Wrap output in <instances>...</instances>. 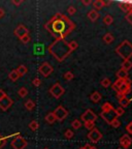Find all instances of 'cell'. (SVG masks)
<instances>
[{
	"label": "cell",
	"mask_w": 132,
	"mask_h": 149,
	"mask_svg": "<svg viewBox=\"0 0 132 149\" xmlns=\"http://www.w3.org/2000/svg\"><path fill=\"white\" fill-rule=\"evenodd\" d=\"M6 96V93L4 92V90H2V89H0V100H3V98Z\"/></svg>",
	"instance_id": "cell-42"
},
{
	"label": "cell",
	"mask_w": 132,
	"mask_h": 149,
	"mask_svg": "<svg viewBox=\"0 0 132 149\" xmlns=\"http://www.w3.org/2000/svg\"><path fill=\"white\" fill-rule=\"evenodd\" d=\"M53 28H54V31L57 33H61L63 30H64L65 28V24L63 23L61 20H56L54 22V25H53Z\"/></svg>",
	"instance_id": "cell-13"
},
{
	"label": "cell",
	"mask_w": 132,
	"mask_h": 149,
	"mask_svg": "<svg viewBox=\"0 0 132 149\" xmlns=\"http://www.w3.org/2000/svg\"><path fill=\"white\" fill-rule=\"evenodd\" d=\"M32 83L35 87H38V86H40V84H41V80H40L39 78H35V79L33 80Z\"/></svg>",
	"instance_id": "cell-38"
},
{
	"label": "cell",
	"mask_w": 132,
	"mask_h": 149,
	"mask_svg": "<svg viewBox=\"0 0 132 149\" xmlns=\"http://www.w3.org/2000/svg\"><path fill=\"white\" fill-rule=\"evenodd\" d=\"M88 138H89V140H90L91 142L96 143V142H98L100 139H101L102 135H101V133H100L99 130H97V128H94V130H90V133L88 134Z\"/></svg>",
	"instance_id": "cell-6"
},
{
	"label": "cell",
	"mask_w": 132,
	"mask_h": 149,
	"mask_svg": "<svg viewBox=\"0 0 132 149\" xmlns=\"http://www.w3.org/2000/svg\"><path fill=\"white\" fill-rule=\"evenodd\" d=\"M15 34H16L19 38H22L24 35L28 34V29L24 25H19L18 27L15 29Z\"/></svg>",
	"instance_id": "cell-12"
},
{
	"label": "cell",
	"mask_w": 132,
	"mask_h": 149,
	"mask_svg": "<svg viewBox=\"0 0 132 149\" xmlns=\"http://www.w3.org/2000/svg\"><path fill=\"white\" fill-rule=\"evenodd\" d=\"M111 85V82L109 78H104L103 80H101V86L104 87V88H107Z\"/></svg>",
	"instance_id": "cell-30"
},
{
	"label": "cell",
	"mask_w": 132,
	"mask_h": 149,
	"mask_svg": "<svg viewBox=\"0 0 132 149\" xmlns=\"http://www.w3.org/2000/svg\"><path fill=\"white\" fill-rule=\"evenodd\" d=\"M111 125L113 126V127H115V128H118V127H120V126H121V121L119 120L118 118H116L111 122Z\"/></svg>",
	"instance_id": "cell-33"
},
{
	"label": "cell",
	"mask_w": 132,
	"mask_h": 149,
	"mask_svg": "<svg viewBox=\"0 0 132 149\" xmlns=\"http://www.w3.org/2000/svg\"><path fill=\"white\" fill-rule=\"evenodd\" d=\"M64 135H65V138H66V139H71V138L73 137V132L70 130H67L66 132H65Z\"/></svg>",
	"instance_id": "cell-37"
},
{
	"label": "cell",
	"mask_w": 132,
	"mask_h": 149,
	"mask_svg": "<svg viewBox=\"0 0 132 149\" xmlns=\"http://www.w3.org/2000/svg\"><path fill=\"white\" fill-rule=\"evenodd\" d=\"M126 130H127V133L130 134V135H132V121L131 122H129V123L126 125Z\"/></svg>",
	"instance_id": "cell-39"
},
{
	"label": "cell",
	"mask_w": 132,
	"mask_h": 149,
	"mask_svg": "<svg viewBox=\"0 0 132 149\" xmlns=\"http://www.w3.org/2000/svg\"><path fill=\"white\" fill-rule=\"evenodd\" d=\"M56 120H57V119H56V117H55V115H54L53 112H52V113H49V114L46 116V121L49 124H54L56 122Z\"/></svg>",
	"instance_id": "cell-18"
},
{
	"label": "cell",
	"mask_w": 132,
	"mask_h": 149,
	"mask_svg": "<svg viewBox=\"0 0 132 149\" xmlns=\"http://www.w3.org/2000/svg\"><path fill=\"white\" fill-rule=\"evenodd\" d=\"M44 149H49V148H44Z\"/></svg>",
	"instance_id": "cell-51"
},
{
	"label": "cell",
	"mask_w": 132,
	"mask_h": 149,
	"mask_svg": "<svg viewBox=\"0 0 132 149\" xmlns=\"http://www.w3.org/2000/svg\"><path fill=\"white\" fill-rule=\"evenodd\" d=\"M73 74H72L71 72H65L64 74V79L66 80V81H70V80L73 79Z\"/></svg>",
	"instance_id": "cell-35"
},
{
	"label": "cell",
	"mask_w": 132,
	"mask_h": 149,
	"mask_svg": "<svg viewBox=\"0 0 132 149\" xmlns=\"http://www.w3.org/2000/svg\"><path fill=\"white\" fill-rule=\"evenodd\" d=\"M120 144L124 149H128L132 144V139L127 135V134H126V135H123L120 139Z\"/></svg>",
	"instance_id": "cell-9"
},
{
	"label": "cell",
	"mask_w": 132,
	"mask_h": 149,
	"mask_svg": "<svg viewBox=\"0 0 132 149\" xmlns=\"http://www.w3.org/2000/svg\"><path fill=\"white\" fill-rule=\"evenodd\" d=\"M122 70H126V72H128L129 70H131L132 68V62L130 60H124L123 62H122Z\"/></svg>",
	"instance_id": "cell-19"
},
{
	"label": "cell",
	"mask_w": 132,
	"mask_h": 149,
	"mask_svg": "<svg viewBox=\"0 0 132 149\" xmlns=\"http://www.w3.org/2000/svg\"><path fill=\"white\" fill-rule=\"evenodd\" d=\"M119 102H120V107H122L124 109V108L128 107V105L130 104V100H128L127 97H123L121 100H119Z\"/></svg>",
	"instance_id": "cell-25"
},
{
	"label": "cell",
	"mask_w": 132,
	"mask_h": 149,
	"mask_svg": "<svg viewBox=\"0 0 132 149\" xmlns=\"http://www.w3.org/2000/svg\"><path fill=\"white\" fill-rule=\"evenodd\" d=\"M114 22V18L111 16V15H106V16L103 18V23L105 24V25H111V23Z\"/></svg>",
	"instance_id": "cell-24"
},
{
	"label": "cell",
	"mask_w": 132,
	"mask_h": 149,
	"mask_svg": "<svg viewBox=\"0 0 132 149\" xmlns=\"http://www.w3.org/2000/svg\"><path fill=\"white\" fill-rule=\"evenodd\" d=\"M0 147H1V138H0Z\"/></svg>",
	"instance_id": "cell-49"
},
{
	"label": "cell",
	"mask_w": 132,
	"mask_h": 149,
	"mask_svg": "<svg viewBox=\"0 0 132 149\" xmlns=\"http://www.w3.org/2000/svg\"><path fill=\"white\" fill-rule=\"evenodd\" d=\"M38 127H39V124H38V122H37L36 120L31 121L30 123H29V128H30L31 130H37Z\"/></svg>",
	"instance_id": "cell-27"
},
{
	"label": "cell",
	"mask_w": 132,
	"mask_h": 149,
	"mask_svg": "<svg viewBox=\"0 0 132 149\" xmlns=\"http://www.w3.org/2000/svg\"><path fill=\"white\" fill-rule=\"evenodd\" d=\"M26 146H27L26 140L23 139L22 137H20V136L15 138V139L12 141V147L14 149H24Z\"/></svg>",
	"instance_id": "cell-3"
},
{
	"label": "cell",
	"mask_w": 132,
	"mask_h": 149,
	"mask_svg": "<svg viewBox=\"0 0 132 149\" xmlns=\"http://www.w3.org/2000/svg\"><path fill=\"white\" fill-rule=\"evenodd\" d=\"M25 108L28 110V111H32V110L35 108L34 102H33V100H28L27 102H25Z\"/></svg>",
	"instance_id": "cell-21"
},
{
	"label": "cell",
	"mask_w": 132,
	"mask_h": 149,
	"mask_svg": "<svg viewBox=\"0 0 132 149\" xmlns=\"http://www.w3.org/2000/svg\"><path fill=\"white\" fill-rule=\"evenodd\" d=\"M50 92H51V94L55 98H59L61 95H63V93H64V88H63L59 83H56L55 85L52 86V88L50 89Z\"/></svg>",
	"instance_id": "cell-4"
},
{
	"label": "cell",
	"mask_w": 132,
	"mask_h": 149,
	"mask_svg": "<svg viewBox=\"0 0 132 149\" xmlns=\"http://www.w3.org/2000/svg\"><path fill=\"white\" fill-rule=\"evenodd\" d=\"M79 149H85V148H84V147H79Z\"/></svg>",
	"instance_id": "cell-50"
},
{
	"label": "cell",
	"mask_w": 132,
	"mask_h": 149,
	"mask_svg": "<svg viewBox=\"0 0 132 149\" xmlns=\"http://www.w3.org/2000/svg\"><path fill=\"white\" fill-rule=\"evenodd\" d=\"M71 124H72V127H73L74 130H79V128L82 126V122L79 120V119H75V120H73Z\"/></svg>",
	"instance_id": "cell-32"
},
{
	"label": "cell",
	"mask_w": 132,
	"mask_h": 149,
	"mask_svg": "<svg viewBox=\"0 0 132 149\" xmlns=\"http://www.w3.org/2000/svg\"><path fill=\"white\" fill-rule=\"evenodd\" d=\"M2 17H4V10L3 8H0V18H2Z\"/></svg>",
	"instance_id": "cell-45"
},
{
	"label": "cell",
	"mask_w": 132,
	"mask_h": 149,
	"mask_svg": "<svg viewBox=\"0 0 132 149\" xmlns=\"http://www.w3.org/2000/svg\"><path fill=\"white\" fill-rule=\"evenodd\" d=\"M102 112H109V111H113L114 110V107L111 105V102H104L101 107Z\"/></svg>",
	"instance_id": "cell-20"
},
{
	"label": "cell",
	"mask_w": 132,
	"mask_h": 149,
	"mask_svg": "<svg viewBox=\"0 0 132 149\" xmlns=\"http://www.w3.org/2000/svg\"><path fill=\"white\" fill-rule=\"evenodd\" d=\"M53 113H54V115H55L56 119H57V120H59V121L64 120V119L66 118V117H67V115H68L67 110L65 109L64 107H62V106H59V107L57 108V109H56Z\"/></svg>",
	"instance_id": "cell-2"
},
{
	"label": "cell",
	"mask_w": 132,
	"mask_h": 149,
	"mask_svg": "<svg viewBox=\"0 0 132 149\" xmlns=\"http://www.w3.org/2000/svg\"><path fill=\"white\" fill-rule=\"evenodd\" d=\"M117 53L124 59V60H129V58L132 56V45L128 42L127 40L123 42L122 45L117 48Z\"/></svg>",
	"instance_id": "cell-1"
},
{
	"label": "cell",
	"mask_w": 132,
	"mask_h": 149,
	"mask_svg": "<svg viewBox=\"0 0 132 149\" xmlns=\"http://www.w3.org/2000/svg\"><path fill=\"white\" fill-rule=\"evenodd\" d=\"M53 72V68L51 66V64L48 62H44L40 65L39 68V72L44 76V77H49L50 74Z\"/></svg>",
	"instance_id": "cell-7"
},
{
	"label": "cell",
	"mask_w": 132,
	"mask_h": 149,
	"mask_svg": "<svg viewBox=\"0 0 132 149\" xmlns=\"http://www.w3.org/2000/svg\"><path fill=\"white\" fill-rule=\"evenodd\" d=\"M92 4H93V6H94V8H95V10H98V9L103 8L105 3H104V1H102V0H96V1L92 2Z\"/></svg>",
	"instance_id": "cell-17"
},
{
	"label": "cell",
	"mask_w": 132,
	"mask_h": 149,
	"mask_svg": "<svg viewBox=\"0 0 132 149\" xmlns=\"http://www.w3.org/2000/svg\"><path fill=\"white\" fill-rule=\"evenodd\" d=\"M84 148L85 149H91L92 148V145H90V144H86L85 146H84Z\"/></svg>",
	"instance_id": "cell-46"
},
{
	"label": "cell",
	"mask_w": 132,
	"mask_h": 149,
	"mask_svg": "<svg viewBox=\"0 0 132 149\" xmlns=\"http://www.w3.org/2000/svg\"><path fill=\"white\" fill-rule=\"evenodd\" d=\"M130 87H131V80L128 78V79H125L123 81L122 85H121L120 88H119V92L124 94V95H126L127 93L130 92Z\"/></svg>",
	"instance_id": "cell-5"
},
{
	"label": "cell",
	"mask_w": 132,
	"mask_h": 149,
	"mask_svg": "<svg viewBox=\"0 0 132 149\" xmlns=\"http://www.w3.org/2000/svg\"><path fill=\"white\" fill-rule=\"evenodd\" d=\"M100 115H101L102 119H104L107 123H109V124H111V122L114 120V119L117 118L114 110H113V111H109V112H101V114Z\"/></svg>",
	"instance_id": "cell-8"
},
{
	"label": "cell",
	"mask_w": 132,
	"mask_h": 149,
	"mask_svg": "<svg viewBox=\"0 0 132 149\" xmlns=\"http://www.w3.org/2000/svg\"><path fill=\"white\" fill-rule=\"evenodd\" d=\"M117 97H118L119 100H121L123 97H125V95H124V94H122V93H120V92H117Z\"/></svg>",
	"instance_id": "cell-43"
},
{
	"label": "cell",
	"mask_w": 132,
	"mask_h": 149,
	"mask_svg": "<svg viewBox=\"0 0 132 149\" xmlns=\"http://www.w3.org/2000/svg\"><path fill=\"white\" fill-rule=\"evenodd\" d=\"M118 149H123V148H118Z\"/></svg>",
	"instance_id": "cell-52"
},
{
	"label": "cell",
	"mask_w": 132,
	"mask_h": 149,
	"mask_svg": "<svg viewBox=\"0 0 132 149\" xmlns=\"http://www.w3.org/2000/svg\"><path fill=\"white\" fill-rule=\"evenodd\" d=\"M19 77H20V76H19V74L17 72L16 70H12V72H9V74H8V78L12 80V81H17V80L19 79Z\"/></svg>",
	"instance_id": "cell-23"
},
{
	"label": "cell",
	"mask_w": 132,
	"mask_h": 149,
	"mask_svg": "<svg viewBox=\"0 0 132 149\" xmlns=\"http://www.w3.org/2000/svg\"><path fill=\"white\" fill-rule=\"evenodd\" d=\"M90 100H92L93 102H100V100H101V94H100L99 92H97V91H95V92H93L90 95Z\"/></svg>",
	"instance_id": "cell-16"
},
{
	"label": "cell",
	"mask_w": 132,
	"mask_h": 149,
	"mask_svg": "<svg viewBox=\"0 0 132 149\" xmlns=\"http://www.w3.org/2000/svg\"><path fill=\"white\" fill-rule=\"evenodd\" d=\"M20 40H21V42H23V44H27V42H30V36H29V34H26V35H24L22 38H20Z\"/></svg>",
	"instance_id": "cell-36"
},
{
	"label": "cell",
	"mask_w": 132,
	"mask_h": 149,
	"mask_svg": "<svg viewBox=\"0 0 132 149\" xmlns=\"http://www.w3.org/2000/svg\"><path fill=\"white\" fill-rule=\"evenodd\" d=\"M18 94L21 97H25L26 95L28 94V90H27V88L26 87H21V88L19 89V91H18Z\"/></svg>",
	"instance_id": "cell-29"
},
{
	"label": "cell",
	"mask_w": 132,
	"mask_h": 149,
	"mask_svg": "<svg viewBox=\"0 0 132 149\" xmlns=\"http://www.w3.org/2000/svg\"><path fill=\"white\" fill-rule=\"evenodd\" d=\"M117 77H118V79H121V80L128 79V72H126V70L121 68L120 70L117 72Z\"/></svg>",
	"instance_id": "cell-15"
},
{
	"label": "cell",
	"mask_w": 132,
	"mask_h": 149,
	"mask_svg": "<svg viewBox=\"0 0 132 149\" xmlns=\"http://www.w3.org/2000/svg\"><path fill=\"white\" fill-rule=\"evenodd\" d=\"M126 20H127V21L132 25V10L127 15V17H126Z\"/></svg>",
	"instance_id": "cell-41"
},
{
	"label": "cell",
	"mask_w": 132,
	"mask_h": 149,
	"mask_svg": "<svg viewBox=\"0 0 132 149\" xmlns=\"http://www.w3.org/2000/svg\"><path fill=\"white\" fill-rule=\"evenodd\" d=\"M85 127L89 130H94L95 128V122L94 121H87V122H85Z\"/></svg>",
	"instance_id": "cell-28"
},
{
	"label": "cell",
	"mask_w": 132,
	"mask_h": 149,
	"mask_svg": "<svg viewBox=\"0 0 132 149\" xmlns=\"http://www.w3.org/2000/svg\"><path fill=\"white\" fill-rule=\"evenodd\" d=\"M91 149H98V148H96V147H93L92 146V148H91Z\"/></svg>",
	"instance_id": "cell-48"
},
{
	"label": "cell",
	"mask_w": 132,
	"mask_h": 149,
	"mask_svg": "<svg viewBox=\"0 0 132 149\" xmlns=\"http://www.w3.org/2000/svg\"><path fill=\"white\" fill-rule=\"evenodd\" d=\"M12 104H14L12 100L6 95L3 100H0V109H2L5 111V110H7L8 108H10V106H12Z\"/></svg>",
	"instance_id": "cell-11"
},
{
	"label": "cell",
	"mask_w": 132,
	"mask_h": 149,
	"mask_svg": "<svg viewBox=\"0 0 132 149\" xmlns=\"http://www.w3.org/2000/svg\"><path fill=\"white\" fill-rule=\"evenodd\" d=\"M88 17H89V19H90L91 21L95 22L96 20L99 18V13H98L97 10H95V9H92V10H90V12H89Z\"/></svg>",
	"instance_id": "cell-14"
},
{
	"label": "cell",
	"mask_w": 132,
	"mask_h": 149,
	"mask_svg": "<svg viewBox=\"0 0 132 149\" xmlns=\"http://www.w3.org/2000/svg\"><path fill=\"white\" fill-rule=\"evenodd\" d=\"M115 111V114H116V116H117V118H118L119 116H122V115L124 114V109L122 107H118V108H116V109L114 110Z\"/></svg>",
	"instance_id": "cell-31"
},
{
	"label": "cell",
	"mask_w": 132,
	"mask_h": 149,
	"mask_svg": "<svg viewBox=\"0 0 132 149\" xmlns=\"http://www.w3.org/2000/svg\"><path fill=\"white\" fill-rule=\"evenodd\" d=\"M83 3L85 5H90L91 3H92V1H91V0H83Z\"/></svg>",
	"instance_id": "cell-44"
},
{
	"label": "cell",
	"mask_w": 132,
	"mask_h": 149,
	"mask_svg": "<svg viewBox=\"0 0 132 149\" xmlns=\"http://www.w3.org/2000/svg\"><path fill=\"white\" fill-rule=\"evenodd\" d=\"M96 118H97V116H96L91 110H87V111L82 115V119L84 120V122H87V121H94V122H95Z\"/></svg>",
	"instance_id": "cell-10"
},
{
	"label": "cell",
	"mask_w": 132,
	"mask_h": 149,
	"mask_svg": "<svg viewBox=\"0 0 132 149\" xmlns=\"http://www.w3.org/2000/svg\"><path fill=\"white\" fill-rule=\"evenodd\" d=\"M114 36L111 34V33H106V34L103 36V40H104L106 44H111V42H114Z\"/></svg>",
	"instance_id": "cell-26"
},
{
	"label": "cell",
	"mask_w": 132,
	"mask_h": 149,
	"mask_svg": "<svg viewBox=\"0 0 132 149\" xmlns=\"http://www.w3.org/2000/svg\"><path fill=\"white\" fill-rule=\"evenodd\" d=\"M67 12H68V14H69L70 16H71V15L75 14L77 9H75V7H74V6H69V7H68V9H67Z\"/></svg>",
	"instance_id": "cell-40"
},
{
	"label": "cell",
	"mask_w": 132,
	"mask_h": 149,
	"mask_svg": "<svg viewBox=\"0 0 132 149\" xmlns=\"http://www.w3.org/2000/svg\"><path fill=\"white\" fill-rule=\"evenodd\" d=\"M22 2H23V1H12V3H15V4H17V5L20 4V3H22Z\"/></svg>",
	"instance_id": "cell-47"
},
{
	"label": "cell",
	"mask_w": 132,
	"mask_h": 149,
	"mask_svg": "<svg viewBox=\"0 0 132 149\" xmlns=\"http://www.w3.org/2000/svg\"><path fill=\"white\" fill-rule=\"evenodd\" d=\"M16 70L19 74V76L21 77V76H24V74L27 72V68H26L25 65H20V66H18V68H17Z\"/></svg>",
	"instance_id": "cell-22"
},
{
	"label": "cell",
	"mask_w": 132,
	"mask_h": 149,
	"mask_svg": "<svg viewBox=\"0 0 132 149\" xmlns=\"http://www.w3.org/2000/svg\"><path fill=\"white\" fill-rule=\"evenodd\" d=\"M68 47H69L70 51H73V50H75L79 47V45H77V42H75V40H72V42H70L69 44H68Z\"/></svg>",
	"instance_id": "cell-34"
}]
</instances>
